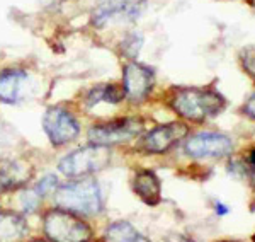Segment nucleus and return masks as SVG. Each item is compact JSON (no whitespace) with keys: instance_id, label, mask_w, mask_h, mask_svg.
<instances>
[{"instance_id":"2","label":"nucleus","mask_w":255,"mask_h":242,"mask_svg":"<svg viewBox=\"0 0 255 242\" xmlns=\"http://www.w3.org/2000/svg\"><path fill=\"white\" fill-rule=\"evenodd\" d=\"M55 202L63 210L80 215H96L102 210L101 188L92 178L60 186L55 193Z\"/></svg>"},{"instance_id":"16","label":"nucleus","mask_w":255,"mask_h":242,"mask_svg":"<svg viewBox=\"0 0 255 242\" xmlns=\"http://www.w3.org/2000/svg\"><path fill=\"white\" fill-rule=\"evenodd\" d=\"M125 89L118 87L114 84H104V85H97L96 89L89 92L87 102L89 106L99 104V102H111V104H116V102L125 99Z\"/></svg>"},{"instance_id":"24","label":"nucleus","mask_w":255,"mask_h":242,"mask_svg":"<svg viewBox=\"0 0 255 242\" xmlns=\"http://www.w3.org/2000/svg\"><path fill=\"white\" fill-rule=\"evenodd\" d=\"M249 164L252 169H255V147L254 149H250V154H249Z\"/></svg>"},{"instance_id":"27","label":"nucleus","mask_w":255,"mask_h":242,"mask_svg":"<svg viewBox=\"0 0 255 242\" xmlns=\"http://www.w3.org/2000/svg\"><path fill=\"white\" fill-rule=\"evenodd\" d=\"M34 242H41V241H34Z\"/></svg>"},{"instance_id":"22","label":"nucleus","mask_w":255,"mask_h":242,"mask_svg":"<svg viewBox=\"0 0 255 242\" xmlns=\"http://www.w3.org/2000/svg\"><path fill=\"white\" fill-rule=\"evenodd\" d=\"M215 212H216V215L218 217H225V215H228V212H230V208L228 207H225L221 202H216L215 203Z\"/></svg>"},{"instance_id":"25","label":"nucleus","mask_w":255,"mask_h":242,"mask_svg":"<svg viewBox=\"0 0 255 242\" xmlns=\"http://www.w3.org/2000/svg\"><path fill=\"white\" fill-rule=\"evenodd\" d=\"M252 242H255V234H254V237H252Z\"/></svg>"},{"instance_id":"4","label":"nucleus","mask_w":255,"mask_h":242,"mask_svg":"<svg viewBox=\"0 0 255 242\" xmlns=\"http://www.w3.org/2000/svg\"><path fill=\"white\" fill-rule=\"evenodd\" d=\"M109 159L111 154L108 147H82V149H77L65 155L58 164V169L61 174L68 176V178H85V176L104 169L109 164Z\"/></svg>"},{"instance_id":"26","label":"nucleus","mask_w":255,"mask_h":242,"mask_svg":"<svg viewBox=\"0 0 255 242\" xmlns=\"http://www.w3.org/2000/svg\"><path fill=\"white\" fill-rule=\"evenodd\" d=\"M221 242H230V241H221Z\"/></svg>"},{"instance_id":"12","label":"nucleus","mask_w":255,"mask_h":242,"mask_svg":"<svg viewBox=\"0 0 255 242\" xmlns=\"http://www.w3.org/2000/svg\"><path fill=\"white\" fill-rule=\"evenodd\" d=\"M133 191L148 207H157L162 202V184L153 171H138L133 179Z\"/></svg>"},{"instance_id":"13","label":"nucleus","mask_w":255,"mask_h":242,"mask_svg":"<svg viewBox=\"0 0 255 242\" xmlns=\"http://www.w3.org/2000/svg\"><path fill=\"white\" fill-rule=\"evenodd\" d=\"M32 169L26 162H2L0 164V193H7L24 186L29 181Z\"/></svg>"},{"instance_id":"15","label":"nucleus","mask_w":255,"mask_h":242,"mask_svg":"<svg viewBox=\"0 0 255 242\" xmlns=\"http://www.w3.org/2000/svg\"><path fill=\"white\" fill-rule=\"evenodd\" d=\"M104 242H150L143 236L141 232H138L129 222H116L111 224L106 231Z\"/></svg>"},{"instance_id":"5","label":"nucleus","mask_w":255,"mask_h":242,"mask_svg":"<svg viewBox=\"0 0 255 242\" xmlns=\"http://www.w3.org/2000/svg\"><path fill=\"white\" fill-rule=\"evenodd\" d=\"M145 130V121L138 116H126L119 120L94 125L89 130V140L92 145L111 147L118 143L133 140Z\"/></svg>"},{"instance_id":"23","label":"nucleus","mask_w":255,"mask_h":242,"mask_svg":"<svg viewBox=\"0 0 255 242\" xmlns=\"http://www.w3.org/2000/svg\"><path fill=\"white\" fill-rule=\"evenodd\" d=\"M167 242H191V241L186 239L184 236H180V234H172V236L167 239Z\"/></svg>"},{"instance_id":"8","label":"nucleus","mask_w":255,"mask_h":242,"mask_svg":"<svg viewBox=\"0 0 255 242\" xmlns=\"http://www.w3.org/2000/svg\"><path fill=\"white\" fill-rule=\"evenodd\" d=\"M43 128L53 145H65L75 140L80 131L75 116L63 108H49L43 116Z\"/></svg>"},{"instance_id":"11","label":"nucleus","mask_w":255,"mask_h":242,"mask_svg":"<svg viewBox=\"0 0 255 242\" xmlns=\"http://www.w3.org/2000/svg\"><path fill=\"white\" fill-rule=\"evenodd\" d=\"M27 73L20 68H5L0 72V101L14 104L22 99L24 89L27 85Z\"/></svg>"},{"instance_id":"1","label":"nucleus","mask_w":255,"mask_h":242,"mask_svg":"<svg viewBox=\"0 0 255 242\" xmlns=\"http://www.w3.org/2000/svg\"><path fill=\"white\" fill-rule=\"evenodd\" d=\"M168 106L184 120L204 123L223 111L226 99L213 87H179L172 92Z\"/></svg>"},{"instance_id":"6","label":"nucleus","mask_w":255,"mask_h":242,"mask_svg":"<svg viewBox=\"0 0 255 242\" xmlns=\"http://www.w3.org/2000/svg\"><path fill=\"white\" fill-rule=\"evenodd\" d=\"M146 0H99L92 12L96 27H106L111 22H133L141 17Z\"/></svg>"},{"instance_id":"3","label":"nucleus","mask_w":255,"mask_h":242,"mask_svg":"<svg viewBox=\"0 0 255 242\" xmlns=\"http://www.w3.org/2000/svg\"><path fill=\"white\" fill-rule=\"evenodd\" d=\"M44 234L49 242H89L92 239V229L75 213L55 208L44 215Z\"/></svg>"},{"instance_id":"9","label":"nucleus","mask_w":255,"mask_h":242,"mask_svg":"<svg viewBox=\"0 0 255 242\" xmlns=\"http://www.w3.org/2000/svg\"><path fill=\"white\" fill-rule=\"evenodd\" d=\"M189 126L182 121H170L167 125L155 126L141 138V147L148 154H165L187 137Z\"/></svg>"},{"instance_id":"14","label":"nucleus","mask_w":255,"mask_h":242,"mask_svg":"<svg viewBox=\"0 0 255 242\" xmlns=\"http://www.w3.org/2000/svg\"><path fill=\"white\" fill-rule=\"evenodd\" d=\"M26 236V220L14 213H0V242H19Z\"/></svg>"},{"instance_id":"19","label":"nucleus","mask_w":255,"mask_h":242,"mask_svg":"<svg viewBox=\"0 0 255 242\" xmlns=\"http://www.w3.org/2000/svg\"><path fill=\"white\" fill-rule=\"evenodd\" d=\"M58 188H60L58 178H55V176L49 174V176H44V178L36 184L34 191L38 193L41 198H44V196H48V195H55Z\"/></svg>"},{"instance_id":"10","label":"nucleus","mask_w":255,"mask_h":242,"mask_svg":"<svg viewBox=\"0 0 255 242\" xmlns=\"http://www.w3.org/2000/svg\"><path fill=\"white\" fill-rule=\"evenodd\" d=\"M155 85V73L151 68L136 61H131L123 70V89L125 96L133 102L145 101Z\"/></svg>"},{"instance_id":"20","label":"nucleus","mask_w":255,"mask_h":242,"mask_svg":"<svg viewBox=\"0 0 255 242\" xmlns=\"http://www.w3.org/2000/svg\"><path fill=\"white\" fill-rule=\"evenodd\" d=\"M41 196L36 193L34 190L31 191H24L22 196H20V203H22V208L26 212H34L38 208V203H39Z\"/></svg>"},{"instance_id":"7","label":"nucleus","mask_w":255,"mask_h":242,"mask_svg":"<svg viewBox=\"0 0 255 242\" xmlns=\"http://www.w3.org/2000/svg\"><path fill=\"white\" fill-rule=\"evenodd\" d=\"M186 154L194 159H220L230 155L233 150V142L223 133L203 131L194 137H189L186 142Z\"/></svg>"},{"instance_id":"21","label":"nucleus","mask_w":255,"mask_h":242,"mask_svg":"<svg viewBox=\"0 0 255 242\" xmlns=\"http://www.w3.org/2000/svg\"><path fill=\"white\" fill-rule=\"evenodd\" d=\"M244 113L255 121V94H252V96L247 99V102L244 104Z\"/></svg>"},{"instance_id":"17","label":"nucleus","mask_w":255,"mask_h":242,"mask_svg":"<svg viewBox=\"0 0 255 242\" xmlns=\"http://www.w3.org/2000/svg\"><path fill=\"white\" fill-rule=\"evenodd\" d=\"M240 65L247 75L255 82V46L254 44H249V46L242 48Z\"/></svg>"},{"instance_id":"18","label":"nucleus","mask_w":255,"mask_h":242,"mask_svg":"<svg viewBox=\"0 0 255 242\" xmlns=\"http://www.w3.org/2000/svg\"><path fill=\"white\" fill-rule=\"evenodd\" d=\"M143 44V39L141 36L136 34V32H129L125 39H123V44H121V51L125 53V56L128 58H134L138 55L139 48Z\"/></svg>"}]
</instances>
